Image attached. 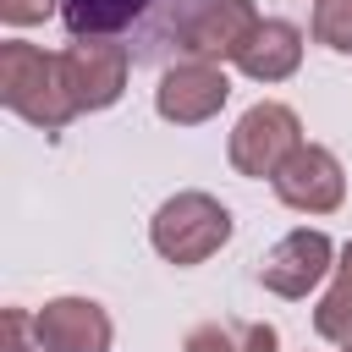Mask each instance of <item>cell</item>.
I'll list each match as a JSON object with an SVG mask.
<instances>
[{
    "label": "cell",
    "instance_id": "6da1fadb",
    "mask_svg": "<svg viewBox=\"0 0 352 352\" xmlns=\"http://www.w3.org/2000/svg\"><path fill=\"white\" fill-rule=\"evenodd\" d=\"M209 0H60V22L72 38H116L132 60L182 55V33Z\"/></svg>",
    "mask_w": 352,
    "mask_h": 352
},
{
    "label": "cell",
    "instance_id": "7a4b0ae2",
    "mask_svg": "<svg viewBox=\"0 0 352 352\" xmlns=\"http://www.w3.org/2000/svg\"><path fill=\"white\" fill-rule=\"evenodd\" d=\"M0 99H6V110L33 121L38 132H60L77 116L66 88H60V60L44 55L38 44H28V38L0 44Z\"/></svg>",
    "mask_w": 352,
    "mask_h": 352
},
{
    "label": "cell",
    "instance_id": "3957f363",
    "mask_svg": "<svg viewBox=\"0 0 352 352\" xmlns=\"http://www.w3.org/2000/svg\"><path fill=\"white\" fill-rule=\"evenodd\" d=\"M148 242L165 264L187 270V264H204L214 258L226 242H231V209L209 192H176L154 209L148 220Z\"/></svg>",
    "mask_w": 352,
    "mask_h": 352
},
{
    "label": "cell",
    "instance_id": "277c9868",
    "mask_svg": "<svg viewBox=\"0 0 352 352\" xmlns=\"http://www.w3.org/2000/svg\"><path fill=\"white\" fill-rule=\"evenodd\" d=\"M60 88L72 99V110H110L126 94V72H132V50L116 38H77L60 55Z\"/></svg>",
    "mask_w": 352,
    "mask_h": 352
},
{
    "label": "cell",
    "instance_id": "5b68a950",
    "mask_svg": "<svg viewBox=\"0 0 352 352\" xmlns=\"http://www.w3.org/2000/svg\"><path fill=\"white\" fill-rule=\"evenodd\" d=\"M302 148V121H297V110L292 104H280V99H264V104H253V110H242V121L231 126V165L242 170V176H253V182H275V170L292 160Z\"/></svg>",
    "mask_w": 352,
    "mask_h": 352
},
{
    "label": "cell",
    "instance_id": "8992f818",
    "mask_svg": "<svg viewBox=\"0 0 352 352\" xmlns=\"http://www.w3.org/2000/svg\"><path fill=\"white\" fill-rule=\"evenodd\" d=\"M226 99H231V77L214 60H176L160 72V88H154V110L170 126H198V121L220 116Z\"/></svg>",
    "mask_w": 352,
    "mask_h": 352
},
{
    "label": "cell",
    "instance_id": "52a82bcc",
    "mask_svg": "<svg viewBox=\"0 0 352 352\" xmlns=\"http://www.w3.org/2000/svg\"><path fill=\"white\" fill-rule=\"evenodd\" d=\"M336 270V242L324 236V231H286L270 253H264V264H258V280H264V292H275V297H308L324 275Z\"/></svg>",
    "mask_w": 352,
    "mask_h": 352
},
{
    "label": "cell",
    "instance_id": "ba28073f",
    "mask_svg": "<svg viewBox=\"0 0 352 352\" xmlns=\"http://www.w3.org/2000/svg\"><path fill=\"white\" fill-rule=\"evenodd\" d=\"M275 198L297 214H330L341 209L346 198V176H341V160L324 148V143H302L280 170H275Z\"/></svg>",
    "mask_w": 352,
    "mask_h": 352
},
{
    "label": "cell",
    "instance_id": "9c48e42d",
    "mask_svg": "<svg viewBox=\"0 0 352 352\" xmlns=\"http://www.w3.org/2000/svg\"><path fill=\"white\" fill-rule=\"evenodd\" d=\"M110 314L94 297H55L33 314V346L38 352H110Z\"/></svg>",
    "mask_w": 352,
    "mask_h": 352
},
{
    "label": "cell",
    "instance_id": "30bf717a",
    "mask_svg": "<svg viewBox=\"0 0 352 352\" xmlns=\"http://www.w3.org/2000/svg\"><path fill=\"white\" fill-rule=\"evenodd\" d=\"M258 11H253V0H209L198 16H192V28L182 33V55L187 60H236L242 50H248V38L258 33Z\"/></svg>",
    "mask_w": 352,
    "mask_h": 352
},
{
    "label": "cell",
    "instance_id": "8fae6325",
    "mask_svg": "<svg viewBox=\"0 0 352 352\" xmlns=\"http://www.w3.org/2000/svg\"><path fill=\"white\" fill-rule=\"evenodd\" d=\"M236 66H242L253 82H286V77L302 66V28L286 22V16H264L258 33L248 38V50L236 55Z\"/></svg>",
    "mask_w": 352,
    "mask_h": 352
},
{
    "label": "cell",
    "instance_id": "7c38bea8",
    "mask_svg": "<svg viewBox=\"0 0 352 352\" xmlns=\"http://www.w3.org/2000/svg\"><path fill=\"white\" fill-rule=\"evenodd\" d=\"M314 330L336 346H352V242L336 253V280H330L324 302L314 308Z\"/></svg>",
    "mask_w": 352,
    "mask_h": 352
},
{
    "label": "cell",
    "instance_id": "4fadbf2b",
    "mask_svg": "<svg viewBox=\"0 0 352 352\" xmlns=\"http://www.w3.org/2000/svg\"><path fill=\"white\" fill-rule=\"evenodd\" d=\"M280 336L275 324H198L182 352H275Z\"/></svg>",
    "mask_w": 352,
    "mask_h": 352
},
{
    "label": "cell",
    "instance_id": "5bb4252c",
    "mask_svg": "<svg viewBox=\"0 0 352 352\" xmlns=\"http://www.w3.org/2000/svg\"><path fill=\"white\" fill-rule=\"evenodd\" d=\"M314 38L336 55H352V0H319L314 6Z\"/></svg>",
    "mask_w": 352,
    "mask_h": 352
},
{
    "label": "cell",
    "instance_id": "9a60e30c",
    "mask_svg": "<svg viewBox=\"0 0 352 352\" xmlns=\"http://www.w3.org/2000/svg\"><path fill=\"white\" fill-rule=\"evenodd\" d=\"M55 6H60V0H0V16H6L11 28H28V22H44Z\"/></svg>",
    "mask_w": 352,
    "mask_h": 352
},
{
    "label": "cell",
    "instance_id": "2e32d148",
    "mask_svg": "<svg viewBox=\"0 0 352 352\" xmlns=\"http://www.w3.org/2000/svg\"><path fill=\"white\" fill-rule=\"evenodd\" d=\"M28 324H33V319H28L22 308H6V346H0V352H33V346H28Z\"/></svg>",
    "mask_w": 352,
    "mask_h": 352
},
{
    "label": "cell",
    "instance_id": "e0dca14e",
    "mask_svg": "<svg viewBox=\"0 0 352 352\" xmlns=\"http://www.w3.org/2000/svg\"><path fill=\"white\" fill-rule=\"evenodd\" d=\"M346 352H352V346H346Z\"/></svg>",
    "mask_w": 352,
    "mask_h": 352
}]
</instances>
